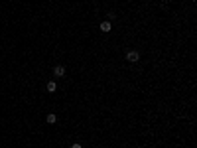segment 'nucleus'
<instances>
[{"mask_svg": "<svg viewBox=\"0 0 197 148\" xmlns=\"http://www.w3.org/2000/svg\"><path fill=\"white\" fill-rule=\"evenodd\" d=\"M46 121H47V124H55L57 116H55V115H47V119H46Z\"/></svg>", "mask_w": 197, "mask_h": 148, "instance_id": "obj_5", "label": "nucleus"}, {"mask_svg": "<svg viewBox=\"0 0 197 148\" xmlns=\"http://www.w3.org/2000/svg\"><path fill=\"white\" fill-rule=\"evenodd\" d=\"M71 148H83V146H81V144H73Z\"/></svg>", "mask_w": 197, "mask_h": 148, "instance_id": "obj_6", "label": "nucleus"}, {"mask_svg": "<svg viewBox=\"0 0 197 148\" xmlns=\"http://www.w3.org/2000/svg\"><path fill=\"white\" fill-rule=\"evenodd\" d=\"M53 75L63 77V75H65V67H63V65H55V67H53Z\"/></svg>", "mask_w": 197, "mask_h": 148, "instance_id": "obj_2", "label": "nucleus"}, {"mask_svg": "<svg viewBox=\"0 0 197 148\" xmlns=\"http://www.w3.org/2000/svg\"><path fill=\"white\" fill-rule=\"evenodd\" d=\"M46 89H47V93H55V89H57V85L53 83V81H49V83L46 85Z\"/></svg>", "mask_w": 197, "mask_h": 148, "instance_id": "obj_4", "label": "nucleus"}, {"mask_svg": "<svg viewBox=\"0 0 197 148\" xmlns=\"http://www.w3.org/2000/svg\"><path fill=\"white\" fill-rule=\"evenodd\" d=\"M101 32H111L112 30V26H111V22H108V20H105V22H101Z\"/></svg>", "mask_w": 197, "mask_h": 148, "instance_id": "obj_3", "label": "nucleus"}, {"mask_svg": "<svg viewBox=\"0 0 197 148\" xmlns=\"http://www.w3.org/2000/svg\"><path fill=\"white\" fill-rule=\"evenodd\" d=\"M126 59H128V61H130V63H136L138 59H140V53H138V52H134V50H132V52H128V53H126Z\"/></svg>", "mask_w": 197, "mask_h": 148, "instance_id": "obj_1", "label": "nucleus"}]
</instances>
